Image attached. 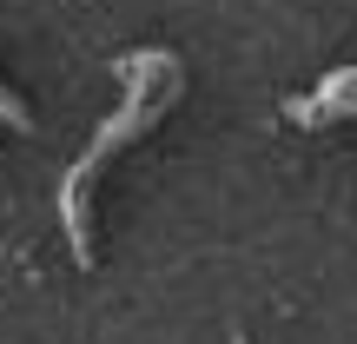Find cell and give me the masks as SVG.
I'll use <instances>...</instances> for the list:
<instances>
[{
    "instance_id": "6da1fadb",
    "label": "cell",
    "mask_w": 357,
    "mask_h": 344,
    "mask_svg": "<svg viewBox=\"0 0 357 344\" xmlns=\"http://www.w3.org/2000/svg\"><path fill=\"white\" fill-rule=\"evenodd\" d=\"M166 53H132L126 60V73H132V100H126V113H119V126H106L100 140L79 153V166H73V179H66V232H73V252L79 258H93V245H86V186H93V172L106 166V153L113 146H126L132 133L146 126V113H153V73H166Z\"/></svg>"
},
{
    "instance_id": "7a4b0ae2",
    "label": "cell",
    "mask_w": 357,
    "mask_h": 344,
    "mask_svg": "<svg viewBox=\"0 0 357 344\" xmlns=\"http://www.w3.org/2000/svg\"><path fill=\"white\" fill-rule=\"evenodd\" d=\"M0 119H7V126H13V133H33V119H26V106H20V100H13V93H7V87H0Z\"/></svg>"
}]
</instances>
